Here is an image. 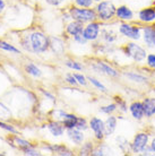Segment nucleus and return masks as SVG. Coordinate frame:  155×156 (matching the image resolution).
<instances>
[{
	"instance_id": "obj_1",
	"label": "nucleus",
	"mask_w": 155,
	"mask_h": 156,
	"mask_svg": "<svg viewBox=\"0 0 155 156\" xmlns=\"http://www.w3.org/2000/svg\"><path fill=\"white\" fill-rule=\"evenodd\" d=\"M30 45L34 53H43L50 48V39L41 32H35L30 35Z\"/></svg>"
},
{
	"instance_id": "obj_2",
	"label": "nucleus",
	"mask_w": 155,
	"mask_h": 156,
	"mask_svg": "<svg viewBox=\"0 0 155 156\" xmlns=\"http://www.w3.org/2000/svg\"><path fill=\"white\" fill-rule=\"evenodd\" d=\"M69 15L74 20H78L81 23H91L97 18L96 10L91 8L73 7L69 10Z\"/></svg>"
},
{
	"instance_id": "obj_3",
	"label": "nucleus",
	"mask_w": 155,
	"mask_h": 156,
	"mask_svg": "<svg viewBox=\"0 0 155 156\" xmlns=\"http://www.w3.org/2000/svg\"><path fill=\"white\" fill-rule=\"evenodd\" d=\"M124 55L132 59L135 62H143L144 60H146V57H147L146 50L135 42L127 43L124 48Z\"/></svg>"
},
{
	"instance_id": "obj_4",
	"label": "nucleus",
	"mask_w": 155,
	"mask_h": 156,
	"mask_svg": "<svg viewBox=\"0 0 155 156\" xmlns=\"http://www.w3.org/2000/svg\"><path fill=\"white\" fill-rule=\"evenodd\" d=\"M95 10H96L99 20H103V22H108L116 16L117 7L109 0H102L97 4Z\"/></svg>"
},
{
	"instance_id": "obj_5",
	"label": "nucleus",
	"mask_w": 155,
	"mask_h": 156,
	"mask_svg": "<svg viewBox=\"0 0 155 156\" xmlns=\"http://www.w3.org/2000/svg\"><path fill=\"white\" fill-rule=\"evenodd\" d=\"M148 140H150V135L147 133H137L130 144V151L135 154H140L145 149V147L148 146Z\"/></svg>"
},
{
	"instance_id": "obj_6",
	"label": "nucleus",
	"mask_w": 155,
	"mask_h": 156,
	"mask_svg": "<svg viewBox=\"0 0 155 156\" xmlns=\"http://www.w3.org/2000/svg\"><path fill=\"white\" fill-rule=\"evenodd\" d=\"M140 31H142V30H140L138 26L132 25V24L124 23L119 26V33H120L121 35H124V37H127V39L132 40V41H138V40L142 37Z\"/></svg>"
},
{
	"instance_id": "obj_7",
	"label": "nucleus",
	"mask_w": 155,
	"mask_h": 156,
	"mask_svg": "<svg viewBox=\"0 0 155 156\" xmlns=\"http://www.w3.org/2000/svg\"><path fill=\"white\" fill-rule=\"evenodd\" d=\"M89 128L92 129V131L94 133V136H95L97 140H103V138L105 137L104 121L96 117L92 118L91 121H89Z\"/></svg>"
},
{
	"instance_id": "obj_8",
	"label": "nucleus",
	"mask_w": 155,
	"mask_h": 156,
	"mask_svg": "<svg viewBox=\"0 0 155 156\" xmlns=\"http://www.w3.org/2000/svg\"><path fill=\"white\" fill-rule=\"evenodd\" d=\"M100 30H101V25L97 22H91L88 23L87 26L84 27L83 35L87 41H95L100 35Z\"/></svg>"
},
{
	"instance_id": "obj_9",
	"label": "nucleus",
	"mask_w": 155,
	"mask_h": 156,
	"mask_svg": "<svg viewBox=\"0 0 155 156\" xmlns=\"http://www.w3.org/2000/svg\"><path fill=\"white\" fill-rule=\"evenodd\" d=\"M143 39L147 48H155V27L154 26H145L143 28Z\"/></svg>"
},
{
	"instance_id": "obj_10",
	"label": "nucleus",
	"mask_w": 155,
	"mask_h": 156,
	"mask_svg": "<svg viewBox=\"0 0 155 156\" xmlns=\"http://www.w3.org/2000/svg\"><path fill=\"white\" fill-rule=\"evenodd\" d=\"M94 68L97 71H100L101 74L106 75L109 77H118L119 76V71H117V69H114L113 67H111L108 63L102 62V61L96 62V65H94Z\"/></svg>"
},
{
	"instance_id": "obj_11",
	"label": "nucleus",
	"mask_w": 155,
	"mask_h": 156,
	"mask_svg": "<svg viewBox=\"0 0 155 156\" xmlns=\"http://www.w3.org/2000/svg\"><path fill=\"white\" fill-rule=\"evenodd\" d=\"M129 112H130L132 117L134 118L135 120H142V119L145 117L143 102H139V101L132 102V104L129 105Z\"/></svg>"
},
{
	"instance_id": "obj_12",
	"label": "nucleus",
	"mask_w": 155,
	"mask_h": 156,
	"mask_svg": "<svg viewBox=\"0 0 155 156\" xmlns=\"http://www.w3.org/2000/svg\"><path fill=\"white\" fill-rule=\"evenodd\" d=\"M116 16L120 20H124V22H130V20H134V12H132L128 6L122 5V6H119V7L117 8Z\"/></svg>"
},
{
	"instance_id": "obj_13",
	"label": "nucleus",
	"mask_w": 155,
	"mask_h": 156,
	"mask_svg": "<svg viewBox=\"0 0 155 156\" xmlns=\"http://www.w3.org/2000/svg\"><path fill=\"white\" fill-rule=\"evenodd\" d=\"M138 20L142 23H153L155 22V8L147 7L138 12Z\"/></svg>"
},
{
	"instance_id": "obj_14",
	"label": "nucleus",
	"mask_w": 155,
	"mask_h": 156,
	"mask_svg": "<svg viewBox=\"0 0 155 156\" xmlns=\"http://www.w3.org/2000/svg\"><path fill=\"white\" fill-rule=\"evenodd\" d=\"M67 136H68L70 140L76 145H81L83 141H84V133H83L81 130H79L77 128L67 129Z\"/></svg>"
},
{
	"instance_id": "obj_15",
	"label": "nucleus",
	"mask_w": 155,
	"mask_h": 156,
	"mask_svg": "<svg viewBox=\"0 0 155 156\" xmlns=\"http://www.w3.org/2000/svg\"><path fill=\"white\" fill-rule=\"evenodd\" d=\"M117 126H118V119L117 117L110 114V117H108V119L104 121V133L105 137L111 136L117 129Z\"/></svg>"
},
{
	"instance_id": "obj_16",
	"label": "nucleus",
	"mask_w": 155,
	"mask_h": 156,
	"mask_svg": "<svg viewBox=\"0 0 155 156\" xmlns=\"http://www.w3.org/2000/svg\"><path fill=\"white\" fill-rule=\"evenodd\" d=\"M66 31L73 37L78 35V34H81L84 32V23H81L78 20H74V22H71V23H69L67 25Z\"/></svg>"
},
{
	"instance_id": "obj_17",
	"label": "nucleus",
	"mask_w": 155,
	"mask_h": 156,
	"mask_svg": "<svg viewBox=\"0 0 155 156\" xmlns=\"http://www.w3.org/2000/svg\"><path fill=\"white\" fill-rule=\"evenodd\" d=\"M144 113L146 118H152L155 114V98H147L143 101Z\"/></svg>"
},
{
	"instance_id": "obj_18",
	"label": "nucleus",
	"mask_w": 155,
	"mask_h": 156,
	"mask_svg": "<svg viewBox=\"0 0 155 156\" xmlns=\"http://www.w3.org/2000/svg\"><path fill=\"white\" fill-rule=\"evenodd\" d=\"M48 129L54 137H59L62 136L63 133H65V126L62 125V122H59V121H52L48 125Z\"/></svg>"
},
{
	"instance_id": "obj_19",
	"label": "nucleus",
	"mask_w": 155,
	"mask_h": 156,
	"mask_svg": "<svg viewBox=\"0 0 155 156\" xmlns=\"http://www.w3.org/2000/svg\"><path fill=\"white\" fill-rule=\"evenodd\" d=\"M50 48L56 55H61L65 50L63 42L58 37H50Z\"/></svg>"
},
{
	"instance_id": "obj_20",
	"label": "nucleus",
	"mask_w": 155,
	"mask_h": 156,
	"mask_svg": "<svg viewBox=\"0 0 155 156\" xmlns=\"http://www.w3.org/2000/svg\"><path fill=\"white\" fill-rule=\"evenodd\" d=\"M77 120H78L77 115L67 113L66 117H65V119H63L61 122H62V125L65 126V128H66V129H71V128H76Z\"/></svg>"
},
{
	"instance_id": "obj_21",
	"label": "nucleus",
	"mask_w": 155,
	"mask_h": 156,
	"mask_svg": "<svg viewBox=\"0 0 155 156\" xmlns=\"http://www.w3.org/2000/svg\"><path fill=\"white\" fill-rule=\"evenodd\" d=\"M48 149H49V151H51V152L56 153L57 155H67V156H71V155H73L71 151L67 149L65 146H60V145H53V146H49V147H48Z\"/></svg>"
},
{
	"instance_id": "obj_22",
	"label": "nucleus",
	"mask_w": 155,
	"mask_h": 156,
	"mask_svg": "<svg viewBox=\"0 0 155 156\" xmlns=\"http://www.w3.org/2000/svg\"><path fill=\"white\" fill-rule=\"evenodd\" d=\"M25 70H26L27 74L32 75V76H34V77H40V76L42 75L41 69L38 68L34 63H27L26 66H25Z\"/></svg>"
},
{
	"instance_id": "obj_23",
	"label": "nucleus",
	"mask_w": 155,
	"mask_h": 156,
	"mask_svg": "<svg viewBox=\"0 0 155 156\" xmlns=\"http://www.w3.org/2000/svg\"><path fill=\"white\" fill-rule=\"evenodd\" d=\"M126 77L129 78L132 82L135 83H146L147 82V78L143 76L140 74H137V73H127L126 74Z\"/></svg>"
},
{
	"instance_id": "obj_24",
	"label": "nucleus",
	"mask_w": 155,
	"mask_h": 156,
	"mask_svg": "<svg viewBox=\"0 0 155 156\" xmlns=\"http://www.w3.org/2000/svg\"><path fill=\"white\" fill-rule=\"evenodd\" d=\"M117 143H118V146H119V148L122 151V152H127L130 149V144H129V141L122 136H119L117 137Z\"/></svg>"
},
{
	"instance_id": "obj_25",
	"label": "nucleus",
	"mask_w": 155,
	"mask_h": 156,
	"mask_svg": "<svg viewBox=\"0 0 155 156\" xmlns=\"http://www.w3.org/2000/svg\"><path fill=\"white\" fill-rule=\"evenodd\" d=\"M87 80H89V83L92 84V85L94 86V87H96L99 90H101V92H103V93H106L108 92V90H106V87H105L103 84H102L101 82H99L96 78H94V77H87Z\"/></svg>"
},
{
	"instance_id": "obj_26",
	"label": "nucleus",
	"mask_w": 155,
	"mask_h": 156,
	"mask_svg": "<svg viewBox=\"0 0 155 156\" xmlns=\"http://www.w3.org/2000/svg\"><path fill=\"white\" fill-rule=\"evenodd\" d=\"M117 109H118V105H117L116 103H111V104H108V105H105V106H102L101 109H100V111H101L102 113L110 115V114H112L114 111H117Z\"/></svg>"
},
{
	"instance_id": "obj_27",
	"label": "nucleus",
	"mask_w": 155,
	"mask_h": 156,
	"mask_svg": "<svg viewBox=\"0 0 155 156\" xmlns=\"http://www.w3.org/2000/svg\"><path fill=\"white\" fill-rule=\"evenodd\" d=\"M10 117H12L10 110L8 109V108H6L4 104L0 103V119L1 120H8Z\"/></svg>"
},
{
	"instance_id": "obj_28",
	"label": "nucleus",
	"mask_w": 155,
	"mask_h": 156,
	"mask_svg": "<svg viewBox=\"0 0 155 156\" xmlns=\"http://www.w3.org/2000/svg\"><path fill=\"white\" fill-rule=\"evenodd\" d=\"M102 37H103L108 43H113L117 40V35L112 31L109 32V31H105V30L102 32Z\"/></svg>"
},
{
	"instance_id": "obj_29",
	"label": "nucleus",
	"mask_w": 155,
	"mask_h": 156,
	"mask_svg": "<svg viewBox=\"0 0 155 156\" xmlns=\"http://www.w3.org/2000/svg\"><path fill=\"white\" fill-rule=\"evenodd\" d=\"M93 144L92 143H86L83 144V147L81 149V155H92L93 153Z\"/></svg>"
},
{
	"instance_id": "obj_30",
	"label": "nucleus",
	"mask_w": 155,
	"mask_h": 156,
	"mask_svg": "<svg viewBox=\"0 0 155 156\" xmlns=\"http://www.w3.org/2000/svg\"><path fill=\"white\" fill-rule=\"evenodd\" d=\"M0 49L8 51V52H13V53H20V51L17 50L15 47H13V45H10L9 43L5 42V41H0Z\"/></svg>"
},
{
	"instance_id": "obj_31",
	"label": "nucleus",
	"mask_w": 155,
	"mask_h": 156,
	"mask_svg": "<svg viewBox=\"0 0 155 156\" xmlns=\"http://www.w3.org/2000/svg\"><path fill=\"white\" fill-rule=\"evenodd\" d=\"M76 128L79 129V130H81V131H84V130H86V129L88 128V126H87V121H86V119H84V118H79V117H78V120H77V125H76Z\"/></svg>"
},
{
	"instance_id": "obj_32",
	"label": "nucleus",
	"mask_w": 155,
	"mask_h": 156,
	"mask_svg": "<svg viewBox=\"0 0 155 156\" xmlns=\"http://www.w3.org/2000/svg\"><path fill=\"white\" fill-rule=\"evenodd\" d=\"M75 2H76L77 6H79L81 8H89L92 7L94 0H75Z\"/></svg>"
},
{
	"instance_id": "obj_33",
	"label": "nucleus",
	"mask_w": 155,
	"mask_h": 156,
	"mask_svg": "<svg viewBox=\"0 0 155 156\" xmlns=\"http://www.w3.org/2000/svg\"><path fill=\"white\" fill-rule=\"evenodd\" d=\"M15 141H16V144H17V146H18L20 148H22V149L32 147V145L30 144L28 141L24 140V139H20V138H18V137H16V138H15Z\"/></svg>"
},
{
	"instance_id": "obj_34",
	"label": "nucleus",
	"mask_w": 155,
	"mask_h": 156,
	"mask_svg": "<svg viewBox=\"0 0 155 156\" xmlns=\"http://www.w3.org/2000/svg\"><path fill=\"white\" fill-rule=\"evenodd\" d=\"M66 66L73 70H81L83 69V66H81L79 62H76V61H66Z\"/></svg>"
},
{
	"instance_id": "obj_35",
	"label": "nucleus",
	"mask_w": 155,
	"mask_h": 156,
	"mask_svg": "<svg viewBox=\"0 0 155 156\" xmlns=\"http://www.w3.org/2000/svg\"><path fill=\"white\" fill-rule=\"evenodd\" d=\"M146 65L152 69H155V53H150L146 57Z\"/></svg>"
},
{
	"instance_id": "obj_36",
	"label": "nucleus",
	"mask_w": 155,
	"mask_h": 156,
	"mask_svg": "<svg viewBox=\"0 0 155 156\" xmlns=\"http://www.w3.org/2000/svg\"><path fill=\"white\" fill-rule=\"evenodd\" d=\"M74 76L75 78H76V80L78 82V84L81 86H86L87 85V78L84 76V75H81V74H77V73H74Z\"/></svg>"
},
{
	"instance_id": "obj_37",
	"label": "nucleus",
	"mask_w": 155,
	"mask_h": 156,
	"mask_svg": "<svg viewBox=\"0 0 155 156\" xmlns=\"http://www.w3.org/2000/svg\"><path fill=\"white\" fill-rule=\"evenodd\" d=\"M66 82L68 83V84H70L71 86L79 85V84H78V82L76 80V78H75L74 74H67L66 75Z\"/></svg>"
},
{
	"instance_id": "obj_38",
	"label": "nucleus",
	"mask_w": 155,
	"mask_h": 156,
	"mask_svg": "<svg viewBox=\"0 0 155 156\" xmlns=\"http://www.w3.org/2000/svg\"><path fill=\"white\" fill-rule=\"evenodd\" d=\"M0 128L5 129V130H7V131H9V133H17V130H16L13 126L6 125V123L1 122V121H0Z\"/></svg>"
},
{
	"instance_id": "obj_39",
	"label": "nucleus",
	"mask_w": 155,
	"mask_h": 156,
	"mask_svg": "<svg viewBox=\"0 0 155 156\" xmlns=\"http://www.w3.org/2000/svg\"><path fill=\"white\" fill-rule=\"evenodd\" d=\"M24 151V154L25 155H30V156H39V155H41L39 152H36L33 147H28V148H25V149H23Z\"/></svg>"
},
{
	"instance_id": "obj_40",
	"label": "nucleus",
	"mask_w": 155,
	"mask_h": 156,
	"mask_svg": "<svg viewBox=\"0 0 155 156\" xmlns=\"http://www.w3.org/2000/svg\"><path fill=\"white\" fill-rule=\"evenodd\" d=\"M74 41H75V42L79 43V44H86V42H87V40L84 37L83 33H81V34H78V35H76V36H74Z\"/></svg>"
},
{
	"instance_id": "obj_41",
	"label": "nucleus",
	"mask_w": 155,
	"mask_h": 156,
	"mask_svg": "<svg viewBox=\"0 0 155 156\" xmlns=\"http://www.w3.org/2000/svg\"><path fill=\"white\" fill-rule=\"evenodd\" d=\"M117 105L119 106V110H120L121 112H127L128 111V106H127L124 101H119V104H117Z\"/></svg>"
},
{
	"instance_id": "obj_42",
	"label": "nucleus",
	"mask_w": 155,
	"mask_h": 156,
	"mask_svg": "<svg viewBox=\"0 0 155 156\" xmlns=\"http://www.w3.org/2000/svg\"><path fill=\"white\" fill-rule=\"evenodd\" d=\"M45 1L51 6H60L65 0H45Z\"/></svg>"
},
{
	"instance_id": "obj_43",
	"label": "nucleus",
	"mask_w": 155,
	"mask_h": 156,
	"mask_svg": "<svg viewBox=\"0 0 155 156\" xmlns=\"http://www.w3.org/2000/svg\"><path fill=\"white\" fill-rule=\"evenodd\" d=\"M150 146H151V148L153 149V152H154V155H155V138L153 139V140H152V143H151V145H150Z\"/></svg>"
},
{
	"instance_id": "obj_44",
	"label": "nucleus",
	"mask_w": 155,
	"mask_h": 156,
	"mask_svg": "<svg viewBox=\"0 0 155 156\" xmlns=\"http://www.w3.org/2000/svg\"><path fill=\"white\" fill-rule=\"evenodd\" d=\"M4 8H5V2L2 0H0V12L4 10Z\"/></svg>"
},
{
	"instance_id": "obj_45",
	"label": "nucleus",
	"mask_w": 155,
	"mask_h": 156,
	"mask_svg": "<svg viewBox=\"0 0 155 156\" xmlns=\"http://www.w3.org/2000/svg\"><path fill=\"white\" fill-rule=\"evenodd\" d=\"M94 1H96V2H100V1H102V0H94Z\"/></svg>"
},
{
	"instance_id": "obj_46",
	"label": "nucleus",
	"mask_w": 155,
	"mask_h": 156,
	"mask_svg": "<svg viewBox=\"0 0 155 156\" xmlns=\"http://www.w3.org/2000/svg\"><path fill=\"white\" fill-rule=\"evenodd\" d=\"M154 27H155V26H154Z\"/></svg>"
}]
</instances>
